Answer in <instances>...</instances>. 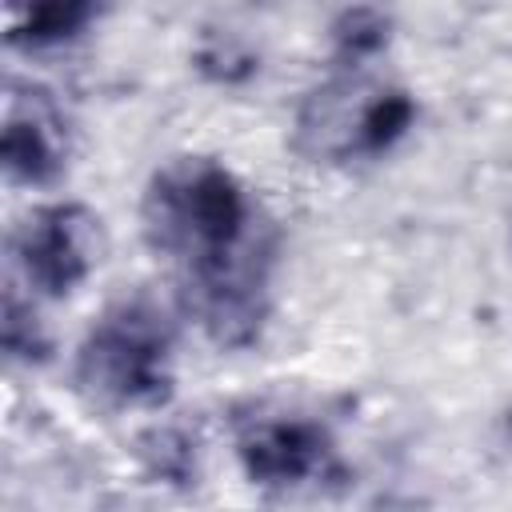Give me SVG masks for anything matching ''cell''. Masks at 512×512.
<instances>
[{
    "mask_svg": "<svg viewBox=\"0 0 512 512\" xmlns=\"http://www.w3.org/2000/svg\"><path fill=\"white\" fill-rule=\"evenodd\" d=\"M88 20V8H64V4H48V8H36L28 16V36L32 40H52V36H68L76 24Z\"/></svg>",
    "mask_w": 512,
    "mask_h": 512,
    "instance_id": "8992f818",
    "label": "cell"
},
{
    "mask_svg": "<svg viewBox=\"0 0 512 512\" xmlns=\"http://www.w3.org/2000/svg\"><path fill=\"white\" fill-rule=\"evenodd\" d=\"M88 232L92 220L80 208H48L28 220L20 240L28 280H36L44 292H68L92 264Z\"/></svg>",
    "mask_w": 512,
    "mask_h": 512,
    "instance_id": "3957f363",
    "label": "cell"
},
{
    "mask_svg": "<svg viewBox=\"0 0 512 512\" xmlns=\"http://www.w3.org/2000/svg\"><path fill=\"white\" fill-rule=\"evenodd\" d=\"M244 456L260 480H300L320 464L324 448L320 436L304 424H272L244 444Z\"/></svg>",
    "mask_w": 512,
    "mask_h": 512,
    "instance_id": "277c9868",
    "label": "cell"
},
{
    "mask_svg": "<svg viewBox=\"0 0 512 512\" xmlns=\"http://www.w3.org/2000/svg\"><path fill=\"white\" fill-rule=\"evenodd\" d=\"M248 220L240 184L216 164H176L148 192V236L188 268L196 308L220 340H240L260 316L264 276Z\"/></svg>",
    "mask_w": 512,
    "mask_h": 512,
    "instance_id": "6da1fadb",
    "label": "cell"
},
{
    "mask_svg": "<svg viewBox=\"0 0 512 512\" xmlns=\"http://www.w3.org/2000/svg\"><path fill=\"white\" fill-rule=\"evenodd\" d=\"M164 340L148 312L108 316L80 352V380L112 400H152L164 392Z\"/></svg>",
    "mask_w": 512,
    "mask_h": 512,
    "instance_id": "7a4b0ae2",
    "label": "cell"
},
{
    "mask_svg": "<svg viewBox=\"0 0 512 512\" xmlns=\"http://www.w3.org/2000/svg\"><path fill=\"white\" fill-rule=\"evenodd\" d=\"M4 164L12 176L24 180H48L56 172V144L48 136V128L36 116H12L8 132H4Z\"/></svg>",
    "mask_w": 512,
    "mask_h": 512,
    "instance_id": "5b68a950",
    "label": "cell"
}]
</instances>
